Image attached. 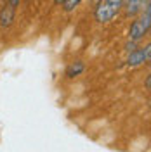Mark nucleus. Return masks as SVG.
I'll return each mask as SVG.
<instances>
[{"label":"nucleus","mask_w":151,"mask_h":152,"mask_svg":"<svg viewBox=\"0 0 151 152\" xmlns=\"http://www.w3.org/2000/svg\"><path fill=\"white\" fill-rule=\"evenodd\" d=\"M80 2H82V0H64V2H63V5H64V10H66V12H71V10L75 9V7L78 5V4H80Z\"/></svg>","instance_id":"0eeeda50"},{"label":"nucleus","mask_w":151,"mask_h":152,"mask_svg":"<svg viewBox=\"0 0 151 152\" xmlns=\"http://www.w3.org/2000/svg\"><path fill=\"white\" fill-rule=\"evenodd\" d=\"M99 2H101V0H92V4H94V5H97Z\"/></svg>","instance_id":"9b49d317"},{"label":"nucleus","mask_w":151,"mask_h":152,"mask_svg":"<svg viewBox=\"0 0 151 152\" xmlns=\"http://www.w3.org/2000/svg\"><path fill=\"white\" fill-rule=\"evenodd\" d=\"M7 2H9V4L12 5V7H18V5H19V2H21V0H7Z\"/></svg>","instance_id":"1a4fd4ad"},{"label":"nucleus","mask_w":151,"mask_h":152,"mask_svg":"<svg viewBox=\"0 0 151 152\" xmlns=\"http://www.w3.org/2000/svg\"><path fill=\"white\" fill-rule=\"evenodd\" d=\"M54 2H56V4H63V2H64V0H54Z\"/></svg>","instance_id":"f8f14e48"},{"label":"nucleus","mask_w":151,"mask_h":152,"mask_svg":"<svg viewBox=\"0 0 151 152\" xmlns=\"http://www.w3.org/2000/svg\"><path fill=\"white\" fill-rule=\"evenodd\" d=\"M82 71H84V64H82L80 61H76V62H73L71 66L68 67V71H66V76H68V78H73V76L80 75Z\"/></svg>","instance_id":"423d86ee"},{"label":"nucleus","mask_w":151,"mask_h":152,"mask_svg":"<svg viewBox=\"0 0 151 152\" xmlns=\"http://www.w3.org/2000/svg\"><path fill=\"white\" fill-rule=\"evenodd\" d=\"M14 14H16V7H12L9 2H5L4 7L0 9V24H2L4 28L10 26L12 21H14Z\"/></svg>","instance_id":"f03ea898"},{"label":"nucleus","mask_w":151,"mask_h":152,"mask_svg":"<svg viewBox=\"0 0 151 152\" xmlns=\"http://www.w3.org/2000/svg\"><path fill=\"white\" fill-rule=\"evenodd\" d=\"M99 4L106 5L108 9H111V10H113L115 14H118V10L122 9V5H123V0H101Z\"/></svg>","instance_id":"39448f33"},{"label":"nucleus","mask_w":151,"mask_h":152,"mask_svg":"<svg viewBox=\"0 0 151 152\" xmlns=\"http://www.w3.org/2000/svg\"><path fill=\"white\" fill-rule=\"evenodd\" d=\"M148 2H150V0H123L125 14H127L129 18H130V16H137Z\"/></svg>","instance_id":"7ed1b4c3"},{"label":"nucleus","mask_w":151,"mask_h":152,"mask_svg":"<svg viewBox=\"0 0 151 152\" xmlns=\"http://www.w3.org/2000/svg\"><path fill=\"white\" fill-rule=\"evenodd\" d=\"M146 88H148V90L151 88V78H150V76L146 78Z\"/></svg>","instance_id":"9d476101"},{"label":"nucleus","mask_w":151,"mask_h":152,"mask_svg":"<svg viewBox=\"0 0 151 152\" xmlns=\"http://www.w3.org/2000/svg\"><path fill=\"white\" fill-rule=\"evenodd\" d=\"M125 47H127V50L130 52V50H134V48H135V42H134V40H130V42H129V43H127Z\"/></svg>","instance_id":"6e6552de"},{"label":"nucleus","mask_w":151,"mask_h":152,"mask_svg":"<svg viewBox=\"0 0 151 152\" xmlns=\"http://www.w3.org/2000/svg\"><path fill=\"white\" fill-rule=\"evenodd\" d=\"M151 61V45L148 43L144 48H134L129 52V59H127V64L130 67H137L144 64V62H150Z\"/></svg>","instance_id":"f257e3e1"},{"label":"nucleus","mask_w":151,"mask_h":152,"mask_svg":"<svg viewBox=\"0 0 151 152\" xmlns=\"http://www.w3.org/2000/svg\"><path fill=\"white\" fill-rule=\"evenodd\" d=\"M146 33H148V29H144V26L141 24V21H139V19H135L132 24H130V29H129L130 40L137 42V40H141V38L146 35Z\"/></svg>","instance_id":"20e7f679"}]
</instances>
